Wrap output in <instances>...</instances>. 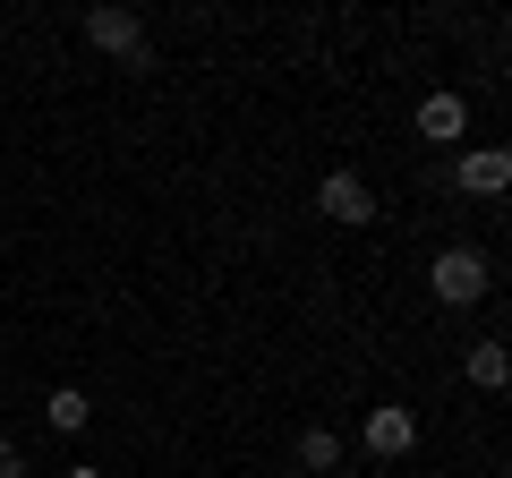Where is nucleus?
<instances>
[{"label": "nucleus", "instance_id": "nucleus-1", "mask_svg": "<svg viewBox=\"0 0 512 478\" xmlns=\"http://www.w3.org/2000/svg\"><path fill=\"white\" fill-rule=\"evenodd\" d=\"M86 43L111 52L128 77H154V43H146V18L137 9H86Z\"/></svg>", "mask_w": 512, "mask_h": 478}, {"label": "nucleus", "instance_id": "nucleus-2", "mask_svg": "<svg viewBox=\"0 0 512 478\" xmlns=\"http://www.w3.org/2000/svg\"><path fill=\"white\" fill-rule=\"evenodd\" d=\"M427 291H436L444 308H470V299H487V291H495V265L478 257V248H444V257L427 265Z\"/></svg>", "mask_w": 512, "mask_h": 478}, {"label": "nucleus", "instance_id": "nucleus-3", "mask_svg": "<svg viewBox=\"0 0 512 478\" xmlns=\"http://www.w3.org/2000/svg\"><path fill=\"white\" fill-rule=\"evenodd\" d=\"M316 205H325V222H342V231L376 222V188H367L359 171H325V180H316Z\"/></svg>", "mask_w": 512, "mask_h": 478}, {"label": "nucleus", "instance_id": "nucleus-4", "mask_svg": "<svg viewBox=\"0 0 512 478\" xmlns=\"http://www.w3.org/2000/svg\"><path fill=\"white\" fill-rule=\"evenodd\" d=\"M453 188H470V197H504V188H512V154L504 146H461L453 154Z\"/></svg>", "mask_w": 512, "mask_h": 478}, {"label": "nucleus", "instance_id": "nucleus-5", "mask_svg": "<svg viewBox=\"0 0 512 478\" xmlns=\"http://www.w3.org/2000/svg\"><path fill=\"white\" fill-rule=\"evenodd\" d=\"M359 444H367V453H376V461H402L410 444H419V410H402V402H384V410H367Z\"/></svg>", "mask_w": 512, "mask_h": 478}, {"label": "nucleus", "instance_id": "nucleus-6", "mask_svg": "<svg viewBox=\"0 0 512 478\" xmlns=\"http://www.w3.org/2000/svg\"><path fill=\"white\" fill-rule=\"evenodd\" d=\"M419 137H427V146H461V137H470V103H461L453 86H436L419 103Z\"/></svg>", "mask_w": 512, "mask_h": 478}, {"label": "nucleus", "instance_id": "nucleus-7", "mask_svg": "<svg viewBox=\"0 0 512 478\" xmlns=\"http://www.w3.org/2000/svg\"><path fill=\"white\" fill-rule=\"evenodd\" d=\"M43 419H52V436H86V419H94V402L77 385H52V402H43Z\"/></svg>", "mask_w": 512, "mask_h": 478}, {"label": "nucleus", "instance_id": "nucleus-8", "mask_svg": "<svg viewBox=\"0 0 512 478\" xmlns=\"http://www.w3.org/2000/svg\"><path fill=\"white\" fill-rule=\"evenodd\" d=\"M504 376H512L504 342H470V385H478V393H504Z\"/></svg>", "mask_w": 512, "mask_h": 478}, {"label": "nucleus", "instance_id": "nucleus-9", "mask_svg": "<svg viewBox=\"0 0 512 478\" xmlns=\"http://www.w3.org/2000/svg\"><path fill=\"white\" fill-rule=\"evenodd\" d=\"M299 470H342V436L333 427H308L299 436Z\"/></svg>", "mask_w": 512, "mask_h": 478}, {"label": "nucleus", "instance_id": "nucleus-10", "mask_svg": "<svg viewBox=\"0 0 512 478\" xmlns=\"http://www.w3.org/2000/svg\"><path fill=\"white\" fill-rule=\"evenodd\" d=\"M0 478H26V453H18V436H0Z\"/></svg>", "mask_w": 512, "mask_h": 478}, {"label": "nucleus", "instance_id": "nucleus-11", "mask_svg": "<svg viewBox=\"0 0 512 478\" xmlns=\"http://www.w3.org/2000/svg\"><path fill=\"white\" fill-rule=\"evenodd\" d=\"M60 478H103V470H94V461H77V470H60Z\"/></svg>", "mask_w": 512, "mask_h": 478}]
</instances>
